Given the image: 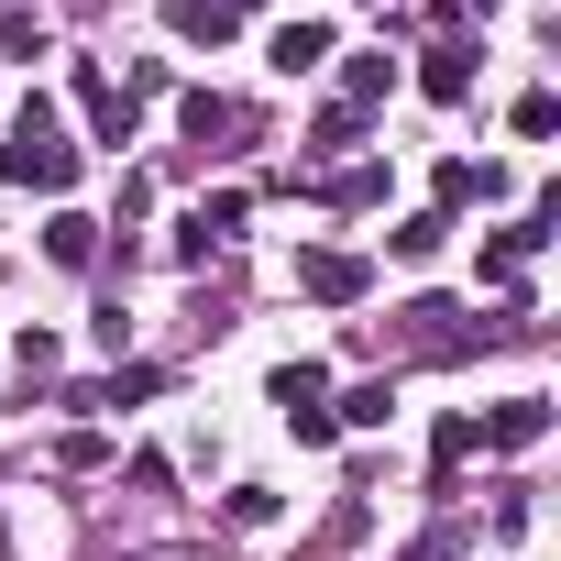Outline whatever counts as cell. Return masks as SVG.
Here are the masks:
<instances>
[{
  "label": "cell",
  "instance_id": "cell-1",
  "mask_svg": "<svg viewBox=\"0 0 561 561\" xmlns=\"http://www.w3.org/2000/svg\"><path fill=\"white\" fill-rule=\"evenodd\" d=\"M0 176H12V187H45V198L78 187V144H67L56 100H23V111H12V133H0Z\"/></svg>",
  "mask_w": 561,
  "mask_h": 561
},
{
  "label": "cell",
  "instance_id": "cell-2",
  "mask_svg": "<svg viewBox=\"0 0 561 561\" xmlns=\"http://www.w3.org/2000/svg\"><path fill=\"white\" fill-rule=\"evenodd\" d=\"M78 111H89V133H100V144H133V133H144V100H133L100 56H78Z\"/></svg>",
  "mask_w": 561,
  "mask_h": 561
},
{
  "label": "cell",
  "instance_id": "cell-3",
  "mask_svg": "<svg viewBox=\"0 0 561 561\" xmlns=\"http://www.w3.org/2000/svg\"><path fill=\"white\" fill-rule=\"evenodd\" d=\"M473 67H484V56H462V34H430V45H419V89H430L440 111L473 100Z\"/></svg>",
  "mask_w": 561,
  "mask_h": 561
},
{
  "label": "cell",
  "instance_id": "cell-4",
  "mask_svg": "<svg viewBox=\"0 0 561 561\" xmlns=\"http://www.w3.org/2000/svg\"><path fill=\"white\" fill-rule=\"evenodd\" d=\"M539 430H550V397H506L473 419V451H539Z\"/></svg>",
  "mask_w": 561,
  "mask_h": 561
},
{
  "label": "cell",
  "instance_id": "cell-5",
  "mask_svg": "<svg viewBox=\"0 0 561 561\" xmlns=\"http://www.w3.org/2000/svg\"><path fill=\"white\" fill-rule=\"evenodd\" d=\"M298 287H309L320 309H353V298L375 287V264H364V253H298Z\"/></svg>",
  "mask_w": 561,
  "mask_h": 561
},
{
  "label": "cell",
  "instance_id": "cell-6",
  "mask_svg": "<svg viewBox=\"0 0 561 561\" xmlns=\"http://www.w3.org/2000/svg\"><path fill=\"white\" fill-rule=\"evenodd\" d=\"M320 56H331V23H320V12H298V23H275V45H264V67H275V78H309Z\"/></svg>",
  "mask_w": 561,
  "mask_h": 561
},
{
  "label": "cell",
  "instance_id": "cell-7",
  "mask_svg": "<svg viewBox=\"0 0 561 561\" xmlns=\"http://www.w3.org/2000/svg\"><path fill=\"white\" fill-rule=\"evenodd\" d=\"M45 264L89 275V264H100V220H89V209H56V220H45Z\"/></svg>",
  "mask_w": 561,
  "mask_h": 561
},
{
  "label": "cell",
  "instance_id": "cell-8",
  "mask_svg": "<svg viewBox=\"0 0 561 561\" xmlns=\"http://www.w3.org/2000/svg\"><path fill=\"white\" fill-rule=\"evenodd\" d=\"M462 342H484V331H462L451 298H419V309H408V353H462Z\"/></svg>",
  "mask_w": 561,
  "mask_h": 561
},
{
  "label": "cell",
  "instance_id": "cell-9",
  "mask_svg": "<svg viewBox=\"0 0 561 561\" xmlns=\"http://www.w3.org/2000/svg\"><path fill=\"white\" fill-rule=\"evenodd\" d=\"M430 187H440V220H451V209H473V198H506V176H495V165H462V154H451Z\"/></svg>",
  "mask_w": 561,
  "mask_h": 561
},
{
  "label": "cell",
  "instance_id": "cell-10",
  "mask_svg": "<svg viewBox=\"0 0 561 561\" xmlns=\"http://www.w3.org/2000/svg\"><path fill=\"white\" fill-rule=\"evenodd\" d=\"M176 122H187V144H220V133H242V111H231L220 89H187V100H176Z\"/></svg>",
  "mask_w": 561,
  "mask_h": 561
},
{
  "label": "cell",
  "instance_id": "cell-11",
  "mask_svg": "<svg viewBox=\"0 0 561 561\" xmlns=\"http://www.w3.org/2000/svg\"><path fill=\"white\" fill-rule=\"evenodd\" d=\"M440 242H451V220H440V209H408V220L386 231V253H397V264H430Z\"/></svg>",
  "mask_w": 561,
  "mask_h": 561
},
{
  "label": "cell",
  "instance_id": "cell-12",
  "mask_svg": "<svg viewBox=\"0 0 561 561\" xmlns=\"http://www.w3.org/2000/svg\"><path fill=\"white\" fill-rule=\"evenodd\" d=\"M154 397V364H122V375H100V386H78L67 408H144Z\"/></svg>",
  "mask_w": 561,
  "mask_h": 561
},
{
  "label": "cell",
  "instance_id": "cell-13",
  "mask_svg": "<svg viewBox=\"0 0 561 561\" xmlns=\"http://www.w3.org/2000/svg\"><path fill=\"white\" fill-rule=\"evenodd\" d=\"M386 89H397V56H342V100L353 111H375Z\"/></svg>",
  "mask_w": 561,
  "mask_h": 561
},
{
  "label": "cell",
  "instance_id": "cell-14",
  "mask_svg": "<svg viewBox=\"0 0 561 561\" xmlns=\"http://www.w3.org/2000/svg\"><path fill=\"white\" fill-rule=\"evenodd\" d=\"M0 56H23V67H34V56H45V12H23V0H0Z\"/></svg>",
  "mask_w": 561,
  "mask_h": 561
},
{
  "label": "cell",
  "instance_id": "cell-15",
  "mask_svg": "<svg viewBox=\"0 0 561 561\" xmlns=\"http://www.w3.org/2000/svg\"><path fill=\"white\" fill-rule=\"evenodd\" d=\"M176 45H231V12L220 0H176Z\"/></svg>",
  "mask_w": 561,
  "mask_h": 561
},
{
  "label": "cell",
  "instance_id": "cell-16",
  "mask_svg": "<svg viewBox=\"0 0 561 561\" xmlns=\"http://www.w3.org/2000/svg\"><path fill=\"white\" fill-rule=\"evenodd\" d=\"M353 144H364V111H353V100H331V111H320V133H309V154H353Z\"/></svg>",
  "mask_w": 561,
  "mask_h": 561
},
{
  "label": "cell",
  "instance_id": "cell-17",
  "mask_svg": "<svg viewBox=\"0 0 561 561\" xmlns=\"http://www.w3.org/2000/svg\"><path fill=\"white\" fill-rule=\"evenodd\" d=\"M320 198H331V209H375V198H386V165H342Z\"/></svg>",
  "mask_w": 561,
  "mask_h": 561
},
{
  "label": "cell",
  "instance_id": "cell-18",
  "mask_svg": "<svg viewBox=\"0 0 561 561\" xmlns=\"http://www.w3.org/2000/svg\"><path fill=\"white\" fill-rule=\"evenodd\" d=\"M462 462H473V419H440V430H430V473H440V484H451V473H462Z\"/></svg>",
  "mask_w": 561,
  "mask_h": 561
},
{
  "label": "cell",
  "instance_id": "cell-19",
  "mask_svg": "<svg viewBox=\"0 0 561 561\" xmlns=\"http://www.w3.org/2000/svg\"><path fill=\"white\" fill-rule=\"evenodd\" d=\"M320 397H331L320 364H275V408H320Z\"/></svg>",
  "mask_w": 561,
  "mask_h": 561
},
{
  "label": "cell",
  "instance_id": "cell-20",
  "mask_svg": "<svg viewBox=\"0 0 561 561\" xmlns=\"http://www.w3.org/2000/svg\"><path fill=\"white\" fill-rule=\"evenodd\" d=\"M187 220H198V231H209V253H220V242H231V231H242V187H220V198H198V209H187Z\"/></svg>",
  "mask_w": 561,
  "mask_h": 561
},
{
  "label": "cell",
  "instance_id": "cell-21",
  "mask_svg": "<svg viewBox=\"0 0 561 561\" xmlns=\"http://www.w3.org/2000/svg\"><path fill=\"white\" fill-rule=\"evenodd\" d=\"M331 419H342V430H386V375H375V386H353Z\"/></svg>",
  "mask_w": 561,
  "mask_h": 561
},
{
  "label": "cell",
  "instance_id": "cell-22",
  "mask_svg": "<svg viewBox=\"0 0 561 561\" xmlns=\"http://www.w3.org/2000/svg\"><path fill=\"white\" fill-rule=\"evenodd\" d=\"M517 133H528V144H550V133H561V100H550V89H528V100H517Z\"/></svg>",
  "mask_w": 561,
  "mask_h": 561
},
{
  "label": "cell",
  "instance_id": "cell-23",
  "mask_svg": "<svg viewBox=\"0 0 561 561\" xmlns=\"http://www.w3.org/2000/svg\"><path fill=\"white\" fill-rule=\"evenodd\" d=\"M12 364L45 386V375H56V331H12Z\"/></svg>",
  "mask_w": 561,
  "mask_h": 561
},
{
  "label": "cell",
  "instance_id": "cell-24",
  "mask_svg": "<svg viewBox=\"0 0 561 561\" xmlns=\"http://www.w3.org/2000/svg\"><path fill=\"white\" fill-rule=\"evenodd\" d=\"M144 209H154V176H122V198H111V220H100V231H122V220H144Z\"/></svg>",
  "mask_w": 561,
  "mask_h": 561
},
{
  "label": "cell",
  "instance_id": "cell-25",
  "mask_svg": "<svg viewBox=\"0 0 561 561\" xmlns=\"http://www.w3.org/2000/svg\"><path fill=\"white\" fill-rule=\"evenodd\" d=\"M287 430H298L309 451H331V440H342V419H331V408H287Z\"/></svg>",
  "mask_w": 561,
  "mask_h": 561
},
{
  "label": "cell",
  "instance_id": "cell-26",
  "mask_svg": "<svg viewBox=\"0 0 561 561\" xmlns=\"http://www.w3.org/2000/svg\"><path fill=\"white\" fill-rule=\"evenodd\" d=\"M144 561H209V550H187V539H165V550H144Z\"/></svg>",
  "mask_w": 561,
  "mask_h": 561
},
{
  "label": "cell",
  "instance_id": "cell-27",
  "mask_svg": "<svg viewBox=\"0 0 561 561\" xmlns=\"http://www.w3.org/2000/svg\"><path fill=\"white\" fill-rule=\"evenodd\" d=\"M451 12H495V0H451Z\"/></svg>",
  "mask_w": 561,
  "mask_h": 561
},
{
  "label": "cell",
  "instance_id": "cell-28",
  "mask_svg": "<svg viewBox=\"0 0 561 561\" xmlns=\"http://www.w3.org/2000/svg\"><path fill=\"white\" fill-rule=\"evenodd\" d=\"M0 550H12V517H0Z\"/></svg>",
  "mask_w": 561,
  "mask_h": 561
},
{
  "label": "cell",
  "instance_id": "cell-29",
  "mask_svg": "<svg viewBox=\"0 0 561 561\" xmlns=\"http://www.w3.org/2000/svg\"><path fill=\"white\" fill-rule=\"evenodd\" d=\"M220 12H253V0H220Z\"/></svg>",
  "mask_w": 561,
  "mask_h": 561
}]
</instances>
